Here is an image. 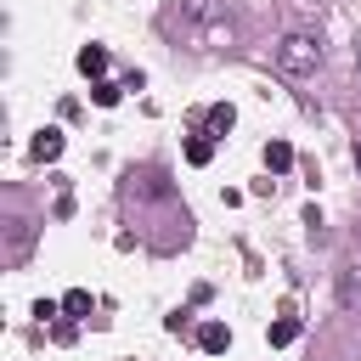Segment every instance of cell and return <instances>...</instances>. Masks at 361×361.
Listing matches in <instances>:
<instances>
[{
  "mask_svg": "<svg viewBox=\"0 0 361 361\" xmlns=\"http://www.w3.org/2000/svg\"><path fill=\"white\" fill-rule=\"evenodd\" d=\"M203 124H209V130H214V135H226V130H231V124H237V113H231V102H214V107H209V113H203Z\"/></svg>",
  "mask_w": 361,
  "mask_h": 361,
  "instance_id": "52a82bcc",
  "label": "cell"
},
{
  "mask_svg": "<svg viewBox=\"0 0 361 361\" xmlns=\"http://www.w3.org/2000/svg\"><path fill=\"white\" fill-rule=\"evenodd\" d=\"M293 338H299V322H293V316L271 322V344H276V350H282V344H293Z\"/></svg>",
  "mask_w": 361,
  "mask_h": 361,
  "instance_id": "7c38bea8",
  "label": "cell"
},
{
  "mask_svg": "<svg viewBox=\"0 0 361 361\" xmlns=\"http://www.w3.org/2000/svg\"><path fill=\"white\" fill-rule=\"evenodd\" d=\"M34 158H39V164H56V158H62V130H39V135H34Z\"/></svg>",
  "mask_w": 361,
  "mask_h": 361,
  "instance_id": "5b68a950",
  "label": "cell"
},
{
  "mask_svg": "<svg viewBox=\"0 0 361 361\" xmlns=\"http://www.w3.org/2000/svg\"><path fill=\"white\" fill-rule=\"evenodd\" d=\"M79 73L102 79V73H107V45H85V51H79Z\"/></svg>",
  "mask_w": 361,
  "mask_h": 361,
  "instance_id": "8992f818",
  "label": "cell"
},
{
  "mask_svg": "<svg viewBox=\"0 0 361 361\" xmlns=\"http://www.w3.org/2000/svg\"><path fill=\"white\" fill-rule=\"evenodd\" d=\"M276 68H282L288 79L316 73V68H322V45H316V34H288V39L276 45Z\"/></svg>",
  "mask_w": 361,
  "mask_h": 361,
  "instance_id": "6da1fadb",
  "label": "cell"
},
{
  "mask_svg": "<svg viewBox=\"0 0 361 361\" xmlns=\"http://www.w3.org/2000/svg\"><path fill=\"white\" fill-rule=\"evenodd\" d=\"M209 158H214V141L209 135H192L186 141V164H209Z\"/></svg>",
  "mask_w": 361,
  "mask_h": 361,
  "instance_id": "30bf717a",
  "label": "cell"
},
{
  "mask_svg": "<svg viewBox=\"0 0 361 361\" xmlns=\"http://www.w3.org/2000/svg\"><path fill=\"white\" fill-rule=\"evenodd\" d=\"M338 305L344 310H361V265H344L338 271Z\"/></svg>",
  "mask_w": 361,
  "mask_h": 361,
  "instance_id": "7a4b0ae2",
  "label": "cell"
},
{
  "mask_svg": "<svg viewBox=\"0 0 361 361\" xmlns=\"http://www.w3.org/2000/svg\"><path fill=\"white\" fill-rule=\"evenodd\" d=\"M265 169H271V175L293 169V147H288V141H271V147H265Z\"/></svg>",
  "mask_w": 361,
  "mask_h": 361,
  "instance_id": "ba28073f",
  "label": "cell"
},
{
  "mask_svg": "<svg viewBox=\"0 0 361 361\" xmlns=\"http://www.w3.org/2000/svg\"><path fill=\"white\" fill-rule=\"evenodd\" d=\"M130 192H141V197H164L169 180H164V169H141V175H130Z\"/></svg>",
  "mask_w": 361,
  "mask_h": 361,
  "instance_id": "3957f363",
  "label": "cell"
},
{
  "mask_svg": "<svg viewBox=\"0 0 361 361\" xmlns=\"http://www.w3.org/2000/svg\"><path fill=\"white\" fill-rule=\"evenodd\" d=\"M197 350H209V355H220V350H231V333H226L220 322H203V327H197Z\"/></svg>",
  "mask_w": 361,
  "mask_h": 361,
  "instance_id": "277c9868",
  "label": "cell"
},
{
  "mask_svg": "<svg viewBox=\"0 0 361 361\" xmlns=\"http://www.w3.org/2000/svg\"><path fill=\"white\" fill-rule=\"evenodd\" d=\"M62 310H68V316H90V293H85V288H68V293H62Z\"/></svg>",
  "mask_w": 361,
  "mask_h": 361,
  "instance_id": "8fae6325",
  "label": "cell"
},
{
  "mask_svg": "<svg viewBox=\"0 0 361 361\" xmlns=\"http://www.w3.org/2000/svg\"><path fill=\"white\" fill-rule=\"evenodd\" d=\"M23 248H28V226H23V220H11V254H23Z\"/></svg>",
  "mask_w": 361,
  "mask_h": 361,
  "instance_id": "5bb4252c",
  "label": "cell"
},
{
  "mask_svg": "<svg viewBox=\"0 0 361 361\" xmlns=\"http://www.w3.org/2000/svg\"><path fill=\"white\" fill-rule=\"evenodd\" d=\"M214 17V0H180V23H209Z\"/></svg>",
  "mask_w": 361,
  "mask_h": 361,
  "instance_id": "9c48e42d",
  "label": "cell"
},
{
  "mask_svg": "<svg viewBox=\"0 0 361 361\" xmlns=\"http://www.w3.org/2000/svg\"><path fill=\"white\" fill-rule=\"evenodd\" d=\"M355 164H361V141H355Z\"/></svg>",
  "mask_w": 361,
  "mask_h": 361,
  "instance_id": "9a60e30c",
  "label": "cell"
},
{
  "mask_svg": "<svg viewBox=\"0 0 361 361\" xmlns=\"http://www.w3.org/2000/svg\"><path fill=\"white\" fill-rule=\"evenodd\" d=\"M90 96H96V107H113V102L124 96V85H107V79H102V85H90Z\"/></svg>",
  "mask_w": 361,
  "mask_h": 361,
  "instance_id": "4fadbf2b",
  "label": "cell"
}]
</instances>
